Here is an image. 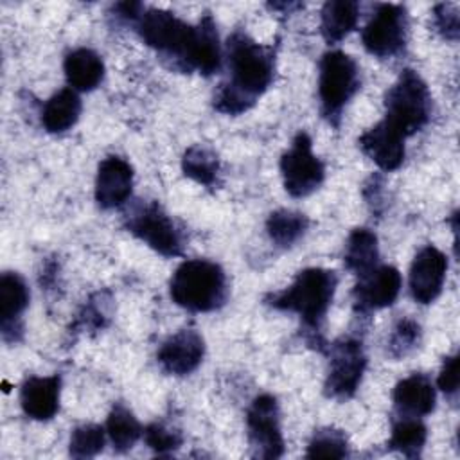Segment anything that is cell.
I'll use <instances>...</instances> for the list:
<instances>
[{
  "mask_svg": "<svg viewBox=\"0 0 460 460\" xmlns=\"http://www.w3.org/2000/svg\"><path fill=\"white\" fill-rule=\"evenodd\" d=\"M226 63L228 79L219 84L214 108L226 115H239L250 110L271 84L275 50L237 31L228 38Z\"/></svg>",
  "mask_w": 460,
  "mask_h": 460,
  "instance_id": "6da1fadb",
  "label": "cell"
},
{
  "mask_svg": "<svg viewBox=\"0 0 460 460\" xmlns=\"http://www.w3.org/2000/svg\"><path fill=\"white\" fill-rule=\"evenodd\" d=\"M169 293L180 307L194 313H208L226 302L228 282L219 264L207 259H190L174 270Z\"/></svg>",
  "mask_w": 460,
  "mask_h": 460,
  "instance_id": "7a4b0ae2",
  "label": "cell"
},
{
  "mask_svg": "<svg viewBox=\"0 0 460 460\" xmlns=\"http://www.w3.org/2000/svg\"><path fill=\"white\" fill-rule=\"evenodd\" d=\"M338 277L331 270L307 268L302 270L293 284L280 293L271 295L266 302L280 311L296 313L304 325L318 334L323 316L332 302Z\"/></svg>",
  "mask_w": 460,
  "mask_h": 460,
  "instance_id": "3957f363",
  "label": "cell"
},
{
  "mask_svg": "<svg viewBox=\"0 0 460 460\" xmlns=\"http://www.w3.org/2000/svg\"><path fill=\"white\" fill-rule=\"evenodd\" d=\"M137 32L174 68L189 70L190 52L196 38V27L181 22L174 13L164 9H144L137 20Z\"/></svg>",
  "mask_w": 460,
  "mask_h": 460,
  "instance_id": "277c9868",
  "label": "cell"
},
{
  "mask_svg": "<svg viewBox=\"0 0 460 460\" xmlns=\"http://www.w3.org/2000/svg\"><path fill=\"white\" fill-rule=\"evenodd\" d=\"M386 120L404 138L422 129L431 117V95L415 70H402L385 95Z\"/></svg>",
  "mask_w": 460,
  "mask_h": 460,
  "instance_id": "5b68a950",
  "label": "cell"
},
{
  "mask_svg": "<svg viewBox=\"0 0 460 460\" xmlns=\"http://www.w3.org/2000/svg\"><path fill=\"white\" fill-rule=\"evenodd\" d=\"M359 88V70L356 61L341 52L329 50L320 59L318 95L323 117L338 124L343 106L352 99Z\"/></svg>",
  "mask_w": 460,
  "mask_h": 460,
  "instance_id": "8992f818",
  "label": "cell"
},
{
  "mask_svg": "<svg viewBox=\"0 0 460 460\" xmlns=\"http://www.w3.org/2000/svg\"><path fill=\"white\" fill-rule=\"evenodd\" d=\"M126 228L164 257L183 253L185 237L158 201H138L126 216Z\"/></svg>",
  "mask_w": 460,
  "mask_h": 460,
  "instance_id": "52a82bcc",
  "label": "cell"
},
{
  "mask_svg": "<svg viewBox=\"0 0 460 460\" xmlns=\"http://www.w3.org/2000/svg\"><path fill=\"white\" fill-rule=\"evenodd\" d=\"M280 172L284 189L293 198H305L322 185L325 169L320 158L313 155V142L307 133H296L291 147L280 158Z\"/></svg>",
  "mask_w": 460,
  "mask_h": 460,
  "instance_id": "ba28073f",
  "label": "cell"
},
{
  "mask_svg": "<svg viewBox=\"0 0 460 460\" xmlns=\"http://www.w3.org/2000/svg\"><path fill=\"white\" fill-rule=\"evenodd\" d=\"M408 38V13L401 4H381L361 32L367 52L376 58H392L402 52Z\"/></svg>",
  "mask_w": 460,
  "mask_h": 460,
  "instance_id": "9c48e42d",
  "label": "cell"
},
{
  "mask_svg": "<svg viewBox=\"0 0 460 460\" xmlns=\"http://www.w3.org/2000/svg\"><path fill=\"white\" fill-rule=\"evenodd\" d=\"M367 367L363 345L356 338H340L331 347L329 372L325 379V394L334 399L352 397L361 383Z\"/></svg>",
  "mask_w": 460,
  "mask_h": 460,
  "instance_id": "30bf717a",
  "label": "cell"
},
{
  "mask_svg": "<svg viewBox=\"0 0 460 460\" xmlns=\"http://www.w3.org/2000/svg\"><path fill=\"white\" fill-rule=\"evenodd\" d=\"M248 438L253 455L261 458H279L284 453V438L280 431L279 402L273 395L262 394L253 399L246 413Z\"/></svg>",
  "mask_w": 460,
  "mask_h": 460,
  "instance_id": "8fae6325",
  "label": "cell"
},
{
  "mask_svg": "<svg viewBox=\"0 0 460 460\" xmlns=\"http://www.w3.org/2000/svg\"><path fill=\"white\" fill-rule=\"evenodd\" d=\"M447 271L446 255L428 244L420 248L410 266V293L419 304H431L442 291Z\"/></svg>",
  "mask_w": 460,
  "mask_h": 460,
  "instance_id": "7c38bea8",
  "label": "cell"
},
{
  "mask_svg": "<svg viewBox=\"0 0 460 460\" xmlns=\"http://www.w3.org/2000/svg\"><path fill=\"white\" fill-rule=\"evenodd\" d=\"M401 273L394 266H376L359 277L354 288V305L359 313H370L392 305L401 291Z\"/></svg>",
  "mask_w": 460,
  "mask_h": 460,
  "instance_id": "4fadbf2b",
  "label": "cell"
},
{
  "mask_svg": "<svg viewBox=\"0 0 460 460\" xmlns=\"http://www.w3.org/2000/svg\"><path fill=\"white\" fill-rule=\"evenodd\" d=\"M205 356V341L196 329H181L158 349V363L167 374L187 376L198 368Z\"/></svg>",
  "mask_w": 460,
  "mask_h": 460,
  "instance_id": "5bb4252c",
  "label": "cell"
},
{
  "mask_svg": "<svg viewBox=\"0 0 460 460\" xmlns=\"http://www.w3.org/2000/svg\"><path fill=\"white\" fill-rule=\"evenodd\" d=\"M133 189V167L120 156H106L97 169L95 201L101 208H117L128 201Z\"/></svg>",
  "mask_w": 460,
  "mask_h": 460,
  "instance_id": "9a60e30c",
  "label": "cell"
},
{
  "mask_svg": "<svg viewBox=\"0 0 460 460\" xmlns=\"http://www.w3.org/2000/svg\"><path fill=\"white\" fill-rule=\"evenodd\" d=\"M29 288L25 280L14 273L5 271L0 277V329L5 341H18L22 338V314L29 305Z\"/></svg>",
  "mask_w": 460,
  "mask_h": 460,
  "instance_id": "2e32d148",
  "label": "cell"
},
{
  "mask_svg": "<svg viewBox=\"0 0 460 460\" xmlns=\"http://www.w3.org/2000/svg\"><path fill=\"white\" fill-rule=\"evenodd\" d=\"M358 142L363 153L383 171H394L404 160V137L386 120L367 129Z\"/></svg>",
  "mask_w": 460,
  "mask_h": 460,
  "instance_id": "e0dca14e",
  "label": "cell"
},
{
  "mask_svg": "<svg viewBox=\"0 0 460 460\" xmlns=\"http://www.w3.org/2000/svg\"><path fill=\"white\" fill-rule=\"evenodd\" d=\"M59 376H31L20 388V404L27 417L34 420H49L59 410Z\"/></svg>",
  "mask_w": 460,
  "mask_h": 460,
  "instance_id": "ac0fdd59",
  "label": "cell"
},
{
  "mask_svg": "<svg viewBox=\"0 0 460 460\" xmlns=\"http://www.w3.org/2000/svg\"><path fill=\"white\" fill-rule=\"evenodd\" d=\"M435 388L424 374H411L401 379L394 388V404L399 415L422 417L435 408Z\"/></svg>",
  "mask_w": 460,
  "mask_h": 460,
  "instance_id": "d6986e66",
  "label": "cell"
},
{
  "mask_svg": "<svg viewBox=\"0 0 460 460\" xmlns=\"http://www.w3.org/2000/svg\"><path fill=\"white\" fill-rule=\"evenodd\" d=\"M63 70L68 84L74 90L90 92L97 88L104 77V63L92 49H75L66 54Z\"/></svg>",
  "mask_w": 460,
  "mask_h": 460,
  "instance_id": "ffe728a7",
  "label": "cell"
},
{
  "mask_svg": "<svg viewBox=\"0 0 460 460\" xmlns=\"http://www.w3.org/2000/svg\"><path fill=\"white\" fill-rule=\"evenodd\" d=\"M221 65V47L216 23L210 14H205L196 25V38L190 52L189 68L203 75L214 74Z\"/></svg>",
  "mask_w": 460,
  "mask_h": 460,
  "instance_id": "44dd1931",
  "label": "cell"
},
{
  "mask_svg": "<svg viewBox=\"0 0 460 460\" xmlns=\"http://www.w3.org/2000/svg\"><path fill=\"white\" fill-rule=\"evenodd\" d=\"M79 115V95L72 88H63L45 102L41 111V124L49 133H63L77 122Z\"/></svg>",
  "mask_w": 460,
  "mask_h": 460,
  "instance_id": "7402d4cb",
  "label": "cell"
},
{
  "mask_svg": "<svg viewBox=\"0 0 460 460\" xmlns=\"http://www.w3.org/2000/svg\"><path fill=\"white\" fill-rule=\"evenodd\" d=\"M359 18L358 2L350 0H329L322 7V36L327 43L341 41L350 31H354Z\"/></svg>",
  "mask_w": 460,
  "mask_h": 460,
  "instance_id": "603a6c76",
  "label": "cell"
},
{
  "mask_svg": "<svg viewBox=\"0 0 460 460\" xmlns=\"http://www.w3.org/2000/svg\"><path fill=\"white\" fill-rule=\"evenodd\" d=\"M379 259L377 237L368 228H356L345 244V268L356 275H365L376 268Z\"/></svg>",
  "mask_w": 460,
  "mask_h": 460,
  "instance_id": "cb8c5ba5",
  "label": "cell"
},
{
  "mask_svg": "<svg viewBox=\"0 0 460 460\" xmlns=\"http://www.w3.org/2000/svg\"><path fill=\"white\" fill-rule=\"evenodd\" d=\"M106 433L113 444V449L124 453L135 446L144 429L129 408L117 402L106 419Z\"/></svg>",
  "mask_w": 460,
  "mask_h": 460,
  "instance_id": "d4e9b609",
  "label": "cell"
},
{
  "mask_svg": "<svg viewBox=\"0 0 460 460\" xmlns=\"http://www.w3.org/2000/svg\"><path fill=\"white\" fill-rule=\"evenodd\" d=\"M426 426L419 420V417L399 415L392 426L388 446L408 458H417L426 444Z\"/></svg>",
  "mask_w": 460,
  "mask_h": 460,
  "instance_id": "484cf974",
  "label": "cell"
},
{
  "mask_svg": "<svg viewBox=\"0 0 460 460\" xmlns=\"http://www.w3.org/2000/svg\"><path fill=\"white\" fill-rule=\"evenodd\" d=\"M309 219L302 212L293 210H277L271 212L266 221V230L270 239L279 246H293L307 230Z\"/></svg>",
  "mask_w": 460,
  "mask_h": 460,
  "instance_id": "4316f807",
  "label": "cell"
},
{
  "mask_svg": "<svg viewBox=\"0 0 460 460\" xmlns=\"http://www.w3.org/2000/svg\"><path fill=\"white\" fill-rule=\"evenodd\" d=\"M181 169L185 176L192 178L194 181L205 187H214L219 176V160L212 149L205 146H190L183 153Z\"/></svg>",
  "mask_w": 460,
  "mask_h": 460,
  "instance_id": "83f0119b",
  "label": "cell"
},
{
  "mask_svg": "<svg viewBox=\"0 0 460 460\" xmlns=\"http://www.w3.org/2000/svg\"><path fill=\"white\" fill-rule=\"evenodd\" d=\"M347 437L334 428H322L314 431L309 446L307 458H343L349 455Z\"/></svg>",
  "mask_w": 460,
  "mask_h": 460,
  "instance_id": "f1b7e54d",
  "label": "cell"
},
{
  "mask_svg": "<svg viewBox=\"0 0 460 460\" xmlns=\"http://www.w3.org/2000/svg\"><path fill=\"white\" fill-rule=\"evenodd\" d=\"M104 433L97 424L77 426L70 435V455L74 458L95 456L104 447Z\"/></svg>",
  "mask_w": 460,
  "mask_h": 460,
  "instance_id": "f546056e",
  "label": "cell"
},
{
  "mask_svg": "<svg viewBox=\"0 0 460 460\" xmlns=\"http://www.w3.org/2000/svg\"><path fill=\"white\" fill-rule=\"evenodd\" d=\"M420 343V327L417 322L404 318L401 320L390 340H388V354L392 358H404L406 354L413 352Z\"/></svg>",
  "mask_w": 460,
  "mask_h": 460,
  "instance_id": "4dcf8cb0",
  "label": "cell"
},
{
  "mask_svg": "<svg viewBox=\"0 0 460 460\" xmlns=\"http://www.w3.org/2000/svg\"><path fill=\"white\" fill-rule=\"evenodd\" d=\"M146 444L158 455H169L181 446V433L164 422H153L144 429Z\"/></svg>",
  "mask_w": 460,
  "mask_h": 460,
  "instance_id": "1f68e13d",
  "label": "cell"
},
{
  "mask_svg": "<svg viewBox=\"0 0 460 460\" xmlns=\"http://www.w3.org/2000/svg\"><path fill=\"white\" fill-rule=\"evenodd\" d=\"M433 23L444 38L456 40L458 38V9H456V5L438 4L433 11Z\"/></svg>",
  "mask_w": 460,
  "mask_h": 460,
  "instance_id": "d6a6232c",
  "label": "cell"
},
{
  "mask_svg": "<svg viewBox=\"0 0 460 460\" xmlns=\"http://www.w3.org/2000/svg\"><path fill=\"white\" fill-rule=\"evenodd\" d=\"M437 385L446 395L456 394L458 390V358L456 356H447L444 359Z\"/></svg>",
  "mask_w": 460,
  "mask_h": 460,
  "instance_id": "836d02e7",
  "label": "cell"
},
{
  "mask_svg": "<svg viewBox=\"0 0 460 460\" xmlns=\"http://www.w3.org/2000/svg\"><path fill=\"white\" fill-rule=\"evenodd\" d=\"M106 320H108V313H106V307H104V304H93V302H90L86 307H84V311H83V314H81V318H79V322H81V325L83 327H92V329H99V327H104V323H106Z\"/></svg>",
  "mask_w": 460,
  "mask_h": 460,
  "instance_id": "e575fe53",
  "label": "cell"
}]
</instances>
